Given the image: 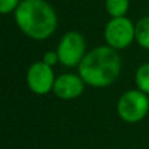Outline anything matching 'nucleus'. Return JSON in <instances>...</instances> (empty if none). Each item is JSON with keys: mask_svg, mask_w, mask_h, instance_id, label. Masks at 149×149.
I'll return each mask as SVG.
<instances>
[{"mask_svg": "<svg viewBox=\"0 0 149 149\" xmlns=\"http://www.w3.org/2000/svg\"><path fill=\"white\" fill-rule=\"evenodd\" d=\"M120 70L122 59L118 51L110 46H100L85 54L79 64V76L88 85L106 88L118 79Z\"/></svg>", "mask_w": 149, "mask_h": 149, "instance_id": "1", "label": "nucleus"}, {"mask_svg": "<svg viewBox=\"0 0 149 149\" xmlns=\"http://www.w3.org/2000/svg\"><path fill=\"white\" fill-rule=\"evenodd\" d=\"M15 20L20 30L36 41L49 38L58 26L56 13L45 0H22L15 10Z\"/></svg>", "mask_w": 149, "mask_h": 149, "instance_id": "2", "label": "nucleus"}, {"mask_svg": "<svg viewBox=\"0 0 149 149\" xmlns=\"http://www.w3.org/2000/svg\"><path fill=\"white\" fill-rule=\"evenodd\" d=\"M116 111L126 123H139L149 111V95L139 89L127 90L119 98Z\"/></svg>", "mask_w": 149, "mask_h": 149, "instance_id": "3", "label": "nucleus"}, {"mask_svg": "<svg viewBox=\"0 0 149 149\" xmlns=\"http://www.w3.org/2000/svg\"><path fill=\"white\" fill-rule=\"evenodd\" d=\"M105 41L114 50H123L135 41V25L127 17L111 18L105 26Z\"/></svg>", "mask_w": 149, "mask_h": 149, "instance_id": "4", "label": "nucleus"}, {"mask_svg": "<svg viewBox=\"0 0 149 149\" xmlns=\"http://www.w3.org/2000/svg\"><path fill=\"white\" fill-rule=\"evenodd\" d=\"M85 45L84 37L79 31H68L63 36L58 45V56L59 62L65 67H74L81 63L85 56Z\"/></svg>", "mask_w": 149, "mask_h": 149, "instance_id": "5", "label": "nucleus"}, {"mask_svg": "<svg viewBox=\"0 0 149 149\" xmlns=\"http://www.w3.org/2000/svg\"><path fill=\"white\" fill-rule=\"evenodd\" d=\"M26 82L29 89L39 95L47 94L52 90L55 82L54 71L43 62H36L29 67L26 73Z\"/></svg>", "mask_w": 149, "mask_h": 149, "instance_id": "6", "label": "nucleus"}, {"mask_svg": "<svg viewBox=\"0 0 149 149\" xmlns=\"http://www.w3.org/2000/svg\"><path fill=\"white\" fill-rule=\"evenodd\" d=\"M84 85V80L80 76L73 73H64L55 79L52 92L62 100H74L82 94Z\"/></svg>", "mask_w": 149, "mask_h": 149, "instance_id": "7", "label": "nucleus"}, {"mask_svg": "<svg viewBox=\"0 0 149 149\" xmlns=\"http://www.w3.org/2000/svg\"><path fill=\"white\" fill-rule=\"evenodd\" d=\"M135 41L140 47L149 50V16L141 17L135 24Z\"/></svg>", "mask_w": 149, "mask_h": 149, "instance_id": "8", "label": "nucleus"}, {"mask_svg": "<svg viewBox=\"0 0 149 149\" xmlns=\"http://www.w3.org/2000/svg\"><path fill=\"white\" fill-rule=\"evenodd\" d=\"M105 7L111 18L126 17L130 8V0H106Z\"/></svg>", "mask_w": 149, "mask_h": 149, "instance_id": "9", "label": "nucleus"}, {"mask_svg": "<svg viewBox=\"0 0 149 149\" xmlns=\"http://www.w3.org/2000/svg\"><path fill=\"white\" fill-rule=\"evenodd\" d=\"M135 84L137 89L149 95V62L139 65L135 73Z\"/></svg>", "mask_w": 149, "mask_h": 149, "instance_id": "10", "label": "nucleus"}, {"mask_svg": "<svg viewBox=\"0 0 149 149\" xmlns=\"http://www.w3.org/2000/svg\"><path fill=\"white\" fill-rule=\"evenodd\" d=\"M20 3V0H0V15L15 12Z\"/></svg>", "mask_w": 149, "mask_h": 149, "instance_id": "11", "label": "nucleus"}, {"mask_svg": "<svg viewBox=\"0 0 149 149\" xmlns=\"http://www.w3.org/2000/svg\"><path fill=\"white\" fill-rule=\"evenodd\" d=\"M42 62L46 63V64L50 65V67H52L54 64H56V63L59 62L58 52L56 51H47L46 54L43 55V59H42Z\"/></svg>", "mask_w": 149, "mask_h": 149, "instance_id": "12", "label": "nucleus"}]
</instances>
